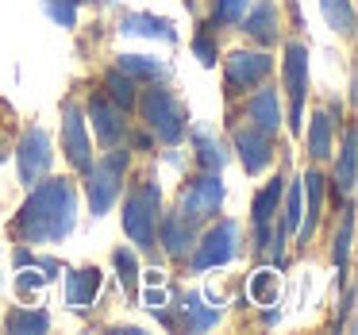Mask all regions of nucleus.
I'll return each instance as SVG.
<instances>
[{
	"instance_id": "e433bc0d",
	"label": "nucleus",
	"mask_w": 358,
	"mask_h": 335,
	"mask_svg": "<svg viewBox=\"0 0 358 335\" xmlns=\"http://www.w3.org/2000/svg\"><path fill=\"white\" fill-rule=\"evenodd\" d=\"M147 285H166V273L162 270H147Z\"/></svg>"
},
{
	"instance_id": "4be33fe9",
	"label": "nucleus",
	"mask_w": 358,
	"mask_h": 335,
	"mask_svg": "<svg viewBox=\"0 0 358 335\" xmlns=\"http://www.w3.org/2000/svg\"><path fill=\"white\" fill-rule=\"evenodd\" d=\"M331 131H335V120L327 112H316L308 124V150L312 158H327L331 155Z\"/></svg>"
},
{
	"instance_id": "7ed1b4c3",
	"label": "nucleus",
	"mask_w": 358,
	"mask_h": 335,
	"mask_svg": "<svg viewBox=\"0 0 358 335\" xmlns=\"http://www.w3.org/2000/svg\"><path fill=\"white\" fill-rule=\"evenodd\" d=\"M124 170H127V150H112V155L101 158V162H89L85 189H89V208H93V216H104V212L116 204Z\"/></svg>"
},
{
	"instance_id": "f3484780",
	"label": "nucleus",
	"mask_w": 358,
	"mask_h": 335,
	"mask_svg": "<svg viewBox=\"0 0 358 335\" xmlns=\"http://www.w3.org/2000/svg\"><path fill=\"white\" fill-rule=\"evenodd\" d=\"M301 189L308 193V220H301L296 235H301V243H308L312 231H316V224H320V208H324V178H320L316 170H308L301 178Z\"/></svg>"
},
{
	"instance_id": "f03ea898",
	"label": "nucleus",
	"mask_w": 358,
	"mask_h": 335,
	"mask_svg": "<svg viewBox=\"0 0 358 335\" xmlns=\"http://www.w3.org/2000/svg\"><path fill=\"white\" fill-rule=\"evenodd\" d=\"M124 231L135 247H143V250L155 247V231H158V185L155 181H143L124 201Z\"/></svg>"
},
{
	"instance_id": "2f4dec72",
	"label": "nucleus",
	"mask_w": 358,
	"mask_h": 335,
	"mask_svg": "<svg viewBox=\"0 0 358 335\" xmlns=\"http://www.w3.org/2000/svg\"><path fill=\"white\" fill-rule=\"evenodd\" d=\"M43 8H47V16L62 27L78 24V4H70V0H43Z\"/></svg>"
},
{
	"instance_id": "1a4fd4ad",
	"label": "nucleus",
	"mask_w": 358,
	"mask_h": 335,
	"mask_svg": "<svg viewBox=\"0 0 358 335\" xmlns=\"http://www.w3.org/2000/svg\"><path fill=\"white\" fill-rule=\"evenodd\" d=\"M270 70H273V58H270V55H262V50H239V55L227 58V70H224L227 93H243V89H255Z\"/></svg>"
},
{
	"instance_id": "dca6fc26",
	"label": "nucleus",
	"mask_w": 358,
	"mask_h": 335,
	"mask_svg": "<svg viewBox=\"0 0 358 335\" xmlns=\"http://www.w3.org/2000/svg\"><path fill=\"white\" fill-rule=\"evenodd\" d=\"M162 243H166V250H170L173 258H185L189 247H193V220L181 216V212L166 216L162 220Z\"/></svg>"
},
{
	"instance_id": "4468645a",
	"label": "nucleus",
	"mask_w": 358,
	"mask_h": 335,
	"mask_svg": "<svg viewBox=\"0 0 358 335\" xmlns=\"http://www.w3.org/2000/svg\"><path fill=\"white\" fill-rule=\"evenodd\" d=\"M101 281H104V273L96 270V266L73 270L70 278H66V301H70L73 308H89V304L101 297Z\"/></svg>"
},
{
	"instance_id": "20e7f679",
	"label": "nucleus",
	"mask_w": 358,
	"mask_h": 335,
	"mask_svg": "<svg viewBox=\"0 0 358 335\" xmlns=\"http://www.w3.org/2000/svg\"><path fill=\"white\" fill-rule=\"evenodd\" d=\"M143 116H147V127L158 135L162 143H181V135H185V108H181V101L170 93V89H147V97H143Z\"/></svg>"
},
{
	"instance_id": "72a5a7b5",
	"label": "nucleus",
	"mask_w": 358,
	"mask_h": 335,
	"mask_svg": "<svg viewBox=\"0 0 358 335\" xmlns=\"http://www.w3.org/2000/svg\"><path fill=\"white\" fill-rule=\"evenodd\" d=\"M47 273H35V270H27V273H20V281H16V289H20V297H39L43 293V285H47Z\"/></svg>"
},
{
	"instance_id": "c85d7f7f",
	"label": "nucleus",
	"mask_w": 358,
	"mask_h": 335,
	"mask_svg": "<svg viewBox=\"0 0 358 335\" xmlns=\"http://www.w3.org/2000/svg\"><path fill=\"white\" fill-rule=\"evenodd\" d=\"M4 327H8V332H47L50 316H47V312H24V308H16L8 320H4Z\"/></svg>"
},
{
	"instance_id": "9d476101",
	"label": "nucleus",
	"mask_w": 358,
	"mask_h": 335,
	"mask_svg": "<svg viewBox=\"0 0 358 335\" xmlns=\"http://www.w3.org/2000/svg\"><path fill=\"white\" fill-rule=\"evenodd\" d=\"M281 178H273L266 189H258L255 193V204H250V224H255V235H258V247L262 250H273V255H281V247L273 243L270 235V224L278 220V201H281Z\"/></svg>"
},
{
	"instance_id": "393cba45",
	"label": "nucleus",
	"mask_w": 358,
	"mask_h": 335,
	"mask_svg": "<svg viewBox=\"0 0 358 335\" xmlns=\"http://www.w3.org/2000/svg\"><path fill=\"white\" fill-rule=\"evenodd\" d=\"M104 89H108L112 104H120V108H131V104H135V81L127 78L124 70H108V73H104Z\"/></svg>"
},
{
	"instance_id": "cd10ccee",
	"label": "nucleus",
	"mask_w": 358,
	"mask_h": 335,
	"mask_svg": "<svg viewBox=\"0 0 358 335\" xmlns=\"http://www.w3.org/2000/svg\"><path fill=\"white\" fill-rule=\"evenodd\" d=\"M281 193H285V189H281ZM301 220H304V208H301V181H293V185H289V193H285V212H281V227H285L289 235H296Z\"/></svg>"
},
{
	"instance_id": "f257e3e1",
	"label": "nucleus",
	"mask_w": 358,
	"mask_h": 335,
	"mask_svg": "<svg viewBox=\"0 0 358 335\" xmlns=\"http://www.w3.org/2000/svg\"><path fill=\"white\" fill-rule=\"evenodd\" d=\"M73 220H78L73 185L66 178H50V181H35L31 197L16 212L12 231L24 243H62L73 231Z\"/></svg>"
},
{
	"instance_id": "423d86ee",
	"label": "nucleus",
	"mask_w": 358,
	"mask_h": 335,
	"mask_svg": "<svg viewBox=\"0 0 358 335\" xmlns=\"http://www.w3.org/2000/svg\"><path fill=\"white\" fill-rule=\"evenodd\" d=\"M285 89H289V127L301 131L304 93H308V50H304V43L285 47Z\"/></svg>"
},
{
	"instance_id": "9b49d317",
	"label": "nucleus",
	"mask_w": 358,
	"mask_h": 335,
	"mask_svg": "<svg viewBox=\"0 0 358 335\" xmlns=\"http://www.w3.org/2000/svg\"><path fill=\"white\" fill-rule=\"evenodd\" d=\"M62 150L73 170H89V135H85V116L73 101L62 104Z\"/></svg>"
},
{
	"instance_id": "6e6552de",
	"label": "nucleus",
	"mask_w": 358,
	"mask_h": 335,
	"mask_svg": "<svg viewBox=\"0 0 358 335\" xmlns=\"http://www.w3.org/2000/svg\"><path fill=\"white\" fill-rule=\"evenodd\" d=\"M16 162H20V181H24V185H35V181L50 170L55 150H50V135L43 131V127H31V131L20 139Z\"/></svg>"
},
{
	"instance_id": "5701e85b",
	"label": "nucleus",
	"mask_w": 358,
	"mask_h": 335,
	"mask_svg": "<svg viewBox=\"0 0 358 335\" xmlns=\"http://www.w3.org/2000/svg\"><path fill=\"white\" fill-rule=\"evenodd\" d=\"M320 8H324V20L331 31H339V35L355 31V8H350V0H320Z\"/></svg>"
},
{
	"instance_id": "6ab92c4d",
	"label": "nucleus",
	"mask_w": 358,
	"mask_h": 335,
	"mask_svg": "<svg viewBox=\"0 0 358 335\" xmlns=\"http://www.w3.org/2000/svg\"><path fill=\"white\" fill-rule=\"evenodd\" d=\"M358 150H355V127H347L343 135V150H339V166H335V193H343L350 201L355 193V178H358Z\"/></svg>"
},
{
	"instance_id": "412c9836",
	"label": "nucleus",
	"mask_w": 358,
	"mask_h": 335,
	"mask_svg": "<svg viewBox=\"0 0 358 335\" xmlns=\"http://www.w3.org/2000/svg\"><path fill=\"white\" fill-rule=\"evenodd\" d=\"M181 320H185L189 332H204V327H212L220 320V312H216V304L204 308L196 293H185V297H181Z\"/></svg>"
},
{
	"instance_id": "39448f33",
	"label": "nucleus",
	"mask_w": 358,
	"mask_h": 335,
	"mask_svg": "<svg viewBox=\"0 0 358 335\" xmlns=\"http://www.w3.org/2000/svg\"><path fill=\"white\" fill-rule=\"evenodd\" d=\"M220 201H224V181H220V170L216 173H201L196 181H189L185 189L178 193V208L181 216H189L196 224V220H208L212 212L220 208Z\"/></svg>"
},
{
	"instance_id": "0eeeda50",
	"label": "nucleus",
	"mask_w": 358,
	"mask_h": 335,
	"mask_svg": "<svg viewBox=\"0 0 358 335\" xmlns=\"http://www.w3.org/2000/svg\"><path fill=\"white\" fill-rule=\"evenodd\" d=\"M235 239H239V227L231 220H220L216 227L204 231V239L196 243V255H193V270H212V266H227L235 258Z\"/></svg>"
},
{
	"instance_id": "2eb2a0df",
	"label": "nucleus",
	"mask_w": 358,
	"mask_h": 335,
	"mask_svg": "<svg viewBox=\"0 0 358 335\" xmlns=\"http://www.w3.org/2000/svg\"><path fill=\"white\" fill-rule=\"evenodd\" d=\"M247 116L255 120V127H262L266 135H273L281 127V104L273 89H258L255 97L247 101Z\"/></svg>"
},
{
	"instance_id": "c9c22d12",
	"label": "nucleus",
	"mask_w": 358,
	"mask_h": 335,
	"mask_svg": "<svg viewBox=\"0 0 358 335\" xmlns=\"http://www.w3.org/2000/svg\"><path fill=\"white\" fill-rule=\"evenodd\" d=\"M143 308H150V312L166 308V285H147V293H143Z\"/></svg>"
},
{
	"instance_id": "473e14b6",
	"label": "nucleus",
	"mask_w": 358,
	"mask_h": 335,
	"mask_svg": "<svg viewBox=\"0 0 358 335\" xmlns=\"http://www.w3.org/2000/svg\"><path fill=\"white\" fill-rule=\"evenodd\" d=\"M116 270H120V281L124 289H135V278H139V266H135V250H116Z\"/></svg>"
},
{
	"instance_id": "bb28decb",
	"label": "nucleus",
	"mask_w": 358,
	"mask_h": 335,
	"mask_svg": "<svg viewBox=\"0 0 358 335\" xmlns=\"http://www.w3.org/2000/svg\"><path fill=\"white\" fill-rule=\"evenodd\" d=\"M247 12H250V0H216L212 4V24L235 27V24H243Z\"/></svg>"
},
{
	"instance_id": "f704fd0d",
	"label": "nucleus",
	"mask_w": 358,
	"mask_h": 335,
	"mask_svg": "<svg viewBox=\"0 0 358 335\" xmlns=\"http://www.w3.org/2000/svg\"><path fill=\"white\" fill-rule=\"evenodd\" d=\"M193 50H196V58H201L204 66H216V47H212L208 35H196V39H193Z\"/></svg>"
},
{
	"instance_id": "4c0bfd02",
	"label": "nucleus",
	"mask_w": 358,
	"mask_h": 335,
	"mask_svg": "<svg viewBox=\"0 0 358 335\" xmlns=\"http://www.w3.org/2000/svg\"><path fill=\"white\" fill-rule=\"evenodd\" d=\"M70 4H89V0H70Z\"/></svg>"
},
{
	"instance_id": "aec40b11",
	"label": "nucleus",
	"mask_w": 358,
	"mask_h": 335,
	"mask_svg": "<svg viewBox=\"0 0 358 335\" xmlns=\"http://www.w3.org/2000/svg\"><path fill=\"white\" fill-rule=\"evenodd\" d=\"M124 35H150V39H166V43H173L178 35H173V27H170V20H162V16H150V12H131V16H124Z\"/></svg>"
},
{
	"instance_id": "a211bd4d",
	"label": "nucleus",
	"mask_w": 358,
	"mask_h": 335,
	"mask_svg": "<svg viewBox=\"0 0 358 335\" xmlns=\"http://www.w3.org/2000/svg\"><path fill=\"white\" fill-rule=\"evenodd\" d=\"M243 24H247V35H255L258 43H273L278 39V4L273 0H258L255 12L243 16Z\"/></svg>"
},
{
	"instance_id": "c756f323",
	"label": "nucleus",
	"mask_w": 358,
	"mask_h": 335,
	"mask_svg": "<svg viewBox=\"0 0 358 335\" xmlns=\"http://www.w3.org/2000/svg\"><path fill=\"white\" fill-rule=\"evenodd\" d=\"M350 239H355V208H347V220H343L339 235H335V266L339 270H347V258H350Z\"/></svg>"
},
{
	"instance_id": "7c9ffc66",
	"label": "nucleus",
	"mask_w": 358,
	"mask_h": 335,
	"mask_svg": "<svg viewBox=\"0 0 358 335\" xmlns=\"http://www.w3.org/2000/svg\"><path fill=\"white\" fill-rule=\"evenodd\" d=\"M196 150H201L204 170H220V166H224V150H220V143H212V135L196 131Z\"/></svg>"
},
{
	"instance_id": "f8f14e48",
	"label": "nucleus",
	"mask_w": 358,
	"mask_h": 335,
	"mask_svg": "<svg viewBox=\"0 0 358 335\" xmlns=\"http://www.w3.org/2000/svg\"><path fill=\"white\" fill-rule=\"evenodd\" d=\"M235 150H239V162L247 173H262L273 162V143L262 127H239L235 131Z\"/></svg>"
},
{
	"instance_id": "b1692460",
	"label": "nucleus",
	"mask_w": 358,
	"mask_h": 335,
	"mask_svg": "<svg viewBox=\"0 0 358 335\" xmlns=\"http://www.w3.org/2000/svg\"><path fill=\"white\" fill-rule=\"evenodd\" d=\"M116 70H124L131 81H155V78H162V62H155V58H147V55H120Z\"/></svg>"
},
{
	"instance_id": "a878e982",
	"label": "nucleus",
	"mask_w": 358,
	"mask_h": 335,
	"mask_svg": "<svg viewBox=\"0 0 358 335\" xmlns=\"http://www.w3.org/2000/svg\"><path fill=\"white\" fill-rule=\"evenodd\" d=\"M247 297H250L255 304H270L273 297H278V270H258V273H250Z\"/></svg>"
},
{
	"instance_id": "ddd939ff",
	"label": "nucleus",
	"mask_w": 358,
	"mask_h": 335,
	"mask_svg": "<svg viewBox=\"0 0 358 335\" xmlns=\"http://www.w3.org/2000/svg\"><path fill=\"white\" fill-rule=\"evenodd\" d=\"M89 116H93L96 139H101L104 147H116V143L124 139V108H120V104H112L104 93L89 97Z\"/></svg>"
}]
</instances>
